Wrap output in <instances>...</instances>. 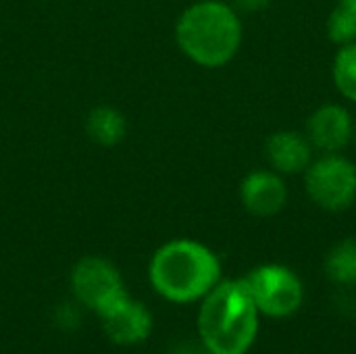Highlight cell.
Listing matches in <instances>:
<instances>
[{
    "label": "cell",
    "instance_id": "5",
    "mask_svg": "<svg viewBox=\"0 0 356 354\" xmlns=\"http://www.w3.org/2000/svg\"><path fill=\"white\" fill-rule=\"evenodd\" d=\"M71 290L75 300L98 317L127 296L117 267L100 257H86L73 267Z\"/></svg>",
    "mask_w": 356,
    "mask_h": 354
},
{
    "label": "cell",
    "instance_id": "6",
    "mask_svg": "<svg viewBox=\"0 0 356 354\" xmlns=\"http://www.w3.org/2000/svg\"><path fill=\"white\" fill-rule=\"evenodd\" d=\"M307 192L325 211H344L356 198V167L344 156L330 152L307 169Z\"/></svg>",
    "mask_w": 356,
    "mask_h": 354
},
{
    "label": "cell",
    "instance_id": "9",
    "mask_svg": "<svg viewBox=\"0 0 356 354\" xmlns=\"http://www.w3.org/2000/svg\"><path fill=\"white\" fill-rule=\"evenodd\" d=\"M353 136V121L346 108L338 104L321 106L309 119V142L325 152L342 150Z\"/></svg>",
    "mask_w": 356,
    "mask_h": 354
},
{
    "label": "cell",
    "instance_id": "7",
    "mask_svg": "<svg viewBox=\"0 0 356 354\" xmlns=\"http://www.w3.org/2000/svg\"><path fill=\"white\" fill-rule=\"evenodd\" d=\"M100 321L106 338L119 346H136L144 342L152 332L150 311L142 303L131 300L129 296H125L121 303L102 313Z\"/></svg>",
    "mask_w": 356,
    "mask_h": 354
},
{
    "label": "cell",
    "instance_id": "18",
    "mask_svg": "<svg viewBox=\"0 0 356 354\" xmlns=\"http://www.w3.org/2000/svg\"><path fill=\"white\" fill-rule=\"evenodd\" d=\"M340 6H344V8L356 13V0H340Z\"/></svg>",
    "mask_w": 356,
    "mask_h": 354
},
{
    "label": "cell",
    "instance_id": "4",
    "mask_svg": "<svg viewBox=\"0 0 356 354\" xmlns=\"http://www.w3.org/2000/svg\"><path fill=\"white\" fill-rule=\"evenodd\" d=\"M259 313L284 319L302 305V284L298 275L284 265H261L244 277Z\"/></svg>",
    "mask_w": 356,
    "mask_h": 354
},
{
    "label": "cell",
    "instance_id": "17",
    "mask_svg": "<svg viewBox=\"0 0 356 354\" xmlns=\"http://www.w3.org/2000/svg\"><path fill=\"white\" fill-rule=\"evenodd\" d=\"M171 354H211L204 346H202V351H198V348H194V346H179V348H175Z\"/></svg>",
    "mask_w": 356,
    "mask_h": 354
},
{
    "label": "cell",
    "instance_id": "10",
    "mask_svg": "<svg viewBox=\"0 0 356 354\" xmlns=\"http://www.w3.org/2000/svg\"><path fill=\"white\" fill-rule=\"evenodd\" d=\"M311 142L296 131H277L267 140L269 165L280 173H300L311 163Z\"/></svg>",
    "mask_w": 356,
    "mask_h": 354
},
{
    "label": "cell",
    "instance_id": "12",
    "mask_svg": "<svg viewBox=\"0 0 356 354\" xmlns=\"http://www.w3.org/2000/svg\"><path fill=\"white\" fill-rule=\"evenodd\" d=\"M325 273L338 286H356V238L342 240L327 252Z\"/></svg>",
    "mask_w": 356,
    "mask_h": 354
},
{
    "label": "cell",
    "instance_id": "11",
    "mask_svg": "<svg viewBox=\"0 0 356 354\" xmlns=\"http://www.w3.org/2000/svg\"><path fill=\"white\" fill-rule=\"evenodd\" d=\"M86 129L90 138L102 146H115L125 138L127 123L125 117L111 106H96L86 121Z\"/></svg>",
    "mask_w": 356,
    "mask_h": 354
},
{
    "label": "cell",
    "instance_id": "15",
    "mask_svg": "<svg viewBox=\"0 0 356 354\" xmlns=\"http://www.w3.org/2000/svg\"><path fill=\"white\" fill-rule=\"evenodd\" d=\"M52 321L54 325L60 330V332H77L81 321H83V315H81V305L77 303H63L54 309V315H52Z\"/></svg>",
    "mask_w": 356,
    "mask_h": 354
},
{
    "label": "cell",
    "instance_id": "8",
    "mask_svg": "<svg viewBox=\"0 0 356 354\" xmlns=\"http://www.w3.org/2000/svg\"><path fill=\"white\" fill-rule=\"evenodd\" d=\"M240 198L252 215L271 217L284 209L288 190L280 175L271 171H254L242 182Z\"/></svg>",
    "mask_w": 356,
    "mask_h": 354
},
{
    "label": "cell",
    "instance_id": "1",
    "mask_svg": "<svg viewBox=\"0 0 356 354\" xmlns=\"http://www.w3.org/2000/svg\"><path fill=\"white\" fill-rule=\"evenodd\" d=\"M259 334V309L244 280H221L198 311L200 344L211 354H246Z\"/></svg>",
    "mask_w": 356,
    "mask_h": 354
},
{
    "label": "cell",
    "instance_id": "3",
    "mask_svg": "<svg viewBox=\"0 0 356 354\" xmlns=\"http://www.w3.org/2000/svg\"><path fill=\"white\" fill-rule=\"evenodd\" d=\"M175 38L181 52L202 67H221L234 58L242 42V23L223 2L192 4L177 21Z\"/></svg>",
    "mask_w": 356,
    "mask_h": 354
},
{
    "label": "cell",
    "instance_id": "13",
    "mask_svg": "<svg viewBox=\"0 0 356 354\" xmlns=\"http://www.w3.org/2000/svg\"><path fill=\"white\" fill-rule=\"evenodd\" d=\"M334 79L342 96L356 102V42L342 46L336 54Z\"/></svg>",
    "mask_w": 356,
    "mask_h": 354
},
{
    "label": "cell",
    "instance_id": "14",
    "mask_svg": "<svg viewBox=\"0 0 356 354\" xmlns=\"http://www.w3.org/2000/svg\"><path fill=\"white\" fill-rule=\"evenodd\" d=\"M327 33L336 44H353L356 42V13L338 4L327 21Z\"/></svg>",
    "mask_w": 356,
    "mask_h": 354
},
{
    "label": "cell",
    "instance_id": "2",
    "mask_svg": "<svg viewBox=\"0 0 356 354\" xmlns=\"http://www.w3.org/2000/svg\"><path fill=\"white\" fill-rule=\"evenodd\" d=\"M148 277L165 300L188 305L202 300L221 282V263L200 242L173 240L154 252Z\"/></svg>",
    "mask_w": 356,
    "mask_h": 354
},
{
    "label": "cell",
    "instance_id": "16",
    "mask_svg": "<svg viewBox=\"0 0 356 354\" xmlns=\"http://www.w3.org/2000/svg\"><path fill=\"white\" fill-rule=\"evenodd\" d=\"M234 2L242 10H259V8H265L271 0H234Z\"/></svg>",
    "mask_w": 356,
    "mask_h": 354
}]
</instances>
